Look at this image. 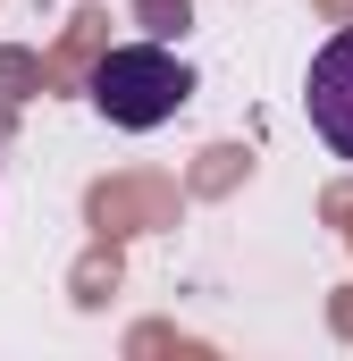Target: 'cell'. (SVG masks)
<instances>
[{"mask_svg": "<svg viewBox=\"0 0 353 361\" xmlns=\"http://www.w3.org/2000/svg\"><path fill=\"white\" fill-rule=\"evenodd\" d=\"M185 101H193V68H185L176 51H160V42H118V51L92 68V109H101L109 126H126V135L169 126Z\"/></svg>", "mask_w": 353, "mask_h": 361, "instance_id": "obj_1", "label": "cell"}, {"mask_svg": "<svg viewBox=\"0 0 353 361\" xmlns=\"http://www.w3.org/2000/svg\"><path fill=\"white\" fill-rule=\"evenodd\" d=\"M303 109H311V135H320L337 160H353V25H345V34H328V42L311 51Z\"/></svg>", "mask_w": 353, "mask_h": 361, "instance_id": "obj_2", "label": "cell"}]
</instances>
